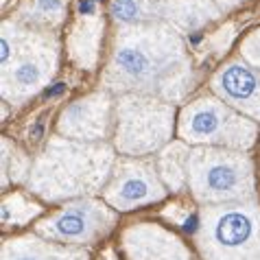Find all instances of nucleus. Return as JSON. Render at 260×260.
Masks as SVG:
<instances>
[{
	"label": "nucleus",
	"mask_w": 260,
	"mask_h": 260,
	"mask_svg": "<svg viewBox=\"0 0 260 260\" xmlns=\"http://www.w3.org/2000/svg\"><path fill=\"white\" fill-rule=\"evenodd\" d=\"M182 46L171 31L138 28L122 35L112 61L114 88L122 90H164L177 77Z\"/></svg>",
	"instance_id": "nucleus-1"
},
{
	"label": "nucleus",
	"mask_w": 260,
	"mask_h": 260,
	"mask_svg": "<svg viewBox=\"0 0 260 260\" xmlns=\"http://www.w3.org/2000/svg\"><path fill=\"white\" fill-rule=\"evenodd\" d=\"M245 57H247L251 63L260 66V33L251 35V38L245 42Z\"/></svg>",
	"instance_id": "nucleus-14"
},
{
	"label": "nucleus",
	"mask_w": 260,
	"mask_h": 260,
	"mask_svg": "<svg viewBox=\"0 0 260 260\" xmlns=\"http://www.w3.org/2000/svg\"><path fill=\"white\" fill-rule=\"evenodd\" d=\"M173 107L155 101H125L120 107L118 138L120 149L129 153H147L169 138Z\"/></svg>",
	"instance_id": "nucleus-6"
},
{
	"label": "nucleus",
	"mask_w": 260,
	"mask_h": 260,
	"mask_svg": "<svg viewBox=\"0 0 260 260\" xmlns=\"http://www.w3.org/2000/svg\"><path fill=\"white\" fill-rule=\"evenodd\" d=\"M61 132L75 138L94 140L105 134L107 127V101L103 96L85 99L72 105L61 118Z\"/></svg>",
	"instance_id": "nucleus-9"
},
{
	"label": "nucleus",
	"mask_w": 260,
	"mask_h": 260,
	"mask_svg": "<svg viewBox=\"0 0 260 260\" xmlns=\"http://www.w3.org/2000/svg\"><path fill=\"white\" fill-rule=\"evenodd\" d=\"M55 61V50L48 48L44 38L26 33L20 38L13 33L11 42L3 40V92L7 99L18 101L42 88L50 77V66Z\"/></svg>",
	"instance_id": "nucleus-3"
},
{
	"label": "nucleus",
	"mask_w": 260,
	"mask_h": 260,
	"mask_svg": "<svg viewBox=\"0 0 260 260\" xmlns=\"http://www.w3.org/2000/svg\"><path fill=\"white\" fill-rule=\"evenodd\" d=\"M5 260H66V256L59 254H48L44 247H13L11 256H5Z\"/></svg>",
	"instance_id": "nucleus-12"
},
{
	"label": "nucleus",
	"mask_w": 260,
	"mask_h": 260,
	"mask_svg": "<svg viewBox=\"0 0 260 260\" xmlns=\"http://www.w3.org/2000/svg\"><path fill=\"white\" fill-rule=\"evenodd\" d=\"M157 197H162L160 184L155 182L153 173L142 169V166H138V169L134 166V169H125L122 173H118L114 186L107 190V199L122 210L144 204V201H153Z\"/></svg>",
	"instance_id": "nucleus-8"
},
{
	"label": "nucleus",
	"mask_w": 260,
	"mask_h": 260,
	"mask_svg": "<svg viewBox=\"0 0 260 260\" xmlns=\"http://www.w3.org/2000/svg\"><path fill=\"white\" fill-rule=\"evenodd\" d=\"M101 219L103 212L96 206H72L63 210L59 216H55L46 223L48 236L59 238V241H88V238L101 228Z\"/></svg>",
	"instance_id": "nucleus-10"
},
{
	"label": "nucleus",
	"mask_w": 260,
	"mask_h": 260,
	"mask_svg": "<svg viewBox=\"0 0 260 260\" xmlns=\"http://www.w3.org/2000/svg\"><path fill=\"white\" fill-rule=\"evenodd\" d=\"M182 136L190 142L249 147L254 142V125L214 101H197L182 116Z\"/></svg>",
	"instance_id": "nucleus-5"
},
{
	"label": "nucleus",
	"mask_w": 260,
	"mask_h": 260,
	"mask_svg": "<svg viewBox=\"0 0 260 260\" xmlns=\"http://www.w3.org/2000/svg\"><path fill=\"white\" fill-rule=\"evenodd\" d=\"M61 9H63V3L61 0H38V18H53V20H59L61 16Z\"/></svg>",
	"instance_id": "nucleus-13"
},
{
	"label": "nucleus",
	"mask_w": 260,
	"mask_h": 260,
	"mask_svg": "<svg viewBox=\"0 0 260 260\" xmlns=\"http://www.w3.org/2000/svg\"><path fill=\"white\" fill-rule=\"evenodd\" d=\"M112 16L122 24H142L153 18L147 13V7L142 0H114Z\"/></svg>",
	"instance_id": "nucleus-11"
},
{
	"label": "nucleus",
	"mask_w": 260,
	"mask_h": 260,
	"mask_svg": "<svg viewBox=\"0 0 260 260\" xmlns=\"http://www.w3.org/2000/svg\"><path fill=\"white\" fill-rule=\"evenodd\" d=\"M204 243L214 260L260 258V212L228 206L210 216Z\"/></svg>",
	"instance_id": "nucleus-4"
},
{
	"label": "nucleus",
	"mask_w": 260,
	"mask_h": 260,
	"mask_svg": "<svg viewBox=\"0 0 260 260\" xmlns=\"http://www.w3.org/2000/svg\"><path fill=\"white\" fill-rule=\"evenodd\" d=\"M186 171L199 199L230 201L251 192V169L241 153L194 151L186 157Z\"/></svg>",
	"instance_id": "nucleus-2"
},
{
	"label": "nucleus",
	"mask_w": 260,
	"mask_h": 260,
	"mask_svg": "<svg viewBox=\"0 0 260 260\" xmlns=\"http://www.w3.org/2000/svg\"><path fill=\"white\" fill-rule=\"evenodd\" d=\"M214 85L223 101L260 118V72H254L245 63H230L216 75Z\"/></svg>",
	"instance_id": "nucleus-7"
}]
</instances>
